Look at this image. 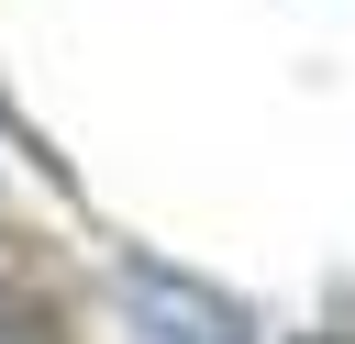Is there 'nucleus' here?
Listing matches in <instances>:
<instances>
[{"instance_id":"obj_1","label":"nucleus","mask_w":355,"mask_h":344,"mask_svg":"<svg viewBox=\"0 0 355 344\" xmlns=\"http://www.w3.org/2000/svg\"><path fill=\"white\" fill-rule=\"evenodd\" d=\"M122 311L155 333V344H255V322H244V300H222V289H200V277H178V266H122Z\"/></svg>"},{"instance_id":"obj_2","label":"nucleus","mask_w":355,"mask_h":344,"mask_svg":"<svg viewBox=\"0 0 355 344\" xmlns=\"http://www.w3.org/2000/svg\"><path fill=\"white\" fill-rule=\"evenodd\" d=\"M0 344H67V311L22 277H0Z\"/></svg>"}]
</instances>
